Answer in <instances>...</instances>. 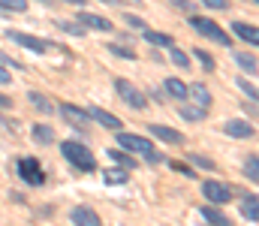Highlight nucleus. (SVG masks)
I'll return each mask as SVG.
<instances>
[{
	"label": "nucleus",
	"instance_id": "22",
	"mask_svg": "<svg viewBox=\"0 0 259 226\" xmlns=\"http://www.w3.org/2000/svg\"><path fill=\"white\" fill-rule=\"evenodd\" d=\"M109 157H112V160H115V163H118V166H124V169H127V172H133V169H136V160H133V157H130V154H124V151L112 148V151H109Z\"/></svg>",
	"mask_w": 259,
	"mask_h": 226
},
{
	"label": "nucleus",
	"instance_id": "43",
	"mask_svg": "<svg viewBox=\"0 0 259 226\" xmlns=\"http://www.w3.org/2000/svg\"><path fill=\"white\" fill-rule=\"evenodd\" d=\"M250 3H259V0H250Z\"/></svg>",
	"mask_w": 259,
	"mask_h": 226
},
{
	"label": "nucleus",
	"instance_id": "24",
	"mask_svg": "<svg viewBox=\"0 0 259 226\" xmlns=\"http://www.w3.org/2000/svg\"><path fill=\"white\" fill-rule=\"evenodd\" d=\"M235 61H238V67H241V70H247L250 75L256 73V58H253V55L241 52V55H235Z\"/></svg>",
	"mask_w": 259,
	"mask_h": 226
},
{
	"label": "nucleus",
	"instance_id": "42",
	"mask_svg": "<svg viewBox=\"0 0 259 226\" xmlns=\"http://www.w3.org/2000/svg\"><path fill=\"white\" fill-rule=\"evenodd\" d=\"M106 3H118V0H106Z\"/></svg>",
	"mask_w": 259,
	"mask_h": 226
},
{
	"label": "nucleus",
	"instance_id": "16",
	"mask_svg": "<svg viewBox=\"0 0 259 226\" xmlns=\"http://www.w3.org/2000/svg\"><path fill=\"white\" fill-rule=\"evenodd\" d=\"M27 100H30V103H33V109H36V112H42V115H52V112H55L52 100H49V97H42L39 91H30V94H27Z\"/></svg>",
	"mask_w": 259,
	"mask_h": 226
},
{
	"label": "nucleus",
	"instance_id": "9",
	"mask_svg": "<svg viewBox=\"0 0 259 226\" xmlns=\"http://www.w3.org/2000/svg\"><path fill=\"white\" fill-rule=\"evenodd\" d=\"M148 130H151L157 139L169 142V145H184V133H178V130H172V127H163V124H148Z\"/></svg>",
	"mask_w": 259,
	"mask_h": 226
},
{
	"label": "nucleus",
	"instance_id": "31",
	"mask_svg": "<svg viewBox=\"0 0 259 226\" xmlns=\"http://www.w3.org/2000/svg\"><path fill=\"white\" fill-rule=\"evenodd\" d=\"M238 87H241V91H244V94L250 97V103H256V87H253V84H250L247 78H238Z\"/></svg>",
	"mask_w": 259,
	"mask_h": 226
},
{
	"label": "nucleus",
	"instance_id": "28",
	"mask_svg": "<svg viewBox=\"0 0 259 226\" xmlns=\"http://www.w3.org/2000/svg\"><path fill=\"white\" fill-rule=\"evenodd\" d=\"M193 55H196V61H199V64H202V67H205L208 73L214 70V58H211L208 52H202V49H193Z\"/></svg>",
	"mask_w": 259,
	"mask_h": 226
},
{
	"label": "nucleus",
	"instance_id": "29",
	"mask_svg": "<svg viewBox=\"0 0 259 226\" xmlns=\"http://www.w3.org/2000/svg\"><path fill=\"white\" fill-rule=\"evenodd\" d=\"M109 55H115V58H127V61H133V58H136L130 46H109Z\"/></svg>",
	"mask_w": 259,
	"mask_h": 226
},
{
	"label": "nucleus",
	"instance_id": "18",
	"mask_svg": "<svg viewBox=\"0 0 259 226\" xmlns=\"http://www.w3.org/2000/svg\"><path fill=\"white\" fill-rule=\"evenodd\" d=\"M187 97H193L202 109H208V106H211V91H208L205 84H193V87H187Z\"/></svg>",
	"mask_w": 259,
	"mask_h": 226
},
{
	"label": "nucleus",
	"instance_id": "41",
	"mask_svg": "<svg viewBox=\"0 0 259 226\" xmlns=\"http://www.w3.org/2000/svg\"><path fill=\"white\" fill-rule=\"evenodd\" d=\"M0 127H6V121H3V115H0Z\"/></svg>",
	"mask_w": 259,
	"mask_h": 226
},
{
	"label": "nucleus",
	"instance_id": "32",
	"mask_svg": "<svg viewBox=\"0 0 259 226\" xmlns=\"http://www.w3.org/2000/svg\"><path fill=\"white\" fill-rule=\"evenodd\" d=\"M172 169H175V172H181V175H187V178H196V172L187 166V163H175V160H172Z\"/></svg>",
	"mask_w": 259,
	"mask_h": 226
},
{
	"label": "nucleus",
	"instance_id": "4",
	"mask_svg": "<svg viewBox=\"0 0 259 226\" xmlns=\"http://www.w3.org/2000/svg\"><path fill=\"white\" fill-rule=\"evenodd\" d=\"M115 87H118L121 100L127 103L130 109H145V106H148V97H145L133 81H127V78H115Z\"/></svg>",
	"mask_w": 259,
	"mask_h": 226
},
{
	"label": "nucleus",
	"instance_id": "7",
	"mask_svg": "<svg viewBox=\"0 0 259 226\" xmlns=\"http://www.w3.org/2000/svg\"><path fill=\"white\" fill-rule=\"evenodd\" d=\"M9 39H15L18 46L30 49L33 55H46V49H49V42H42V39H36V36H30V33H18V30H9Z\"/></svg>",
	"mask_w": 259,
	"mask_h": 226
},
{
	"label": "nucleus",
	"instance_id": "12",
	"mask_svg": "<svg viewBox=\"0 0 259 226\" xmlns=\"http://www.w3.org/2000/svg\"><path fill=\"white\" fill-rule=\"evenodd\" d=\"M69 220L78 226H100V217H97V211L94 208H72V214H69Z\"/></svg>",
	"mask_w": 259,
	"mask_h": 226
},
{
	"label": "nucleus",
	"instance_id": "40",
	"mask_svg": "<svg viewBox=\"0 0 259 226\" xmlns=\"http://www.w3.org/2000/svg\"><path fill=\"white\" fill-rule=\"evenodd\" d=\"M66 3H75V6H84V0H66Z\"/></svg>",
	"mask_w": 259,
	"mask_h": 226
},
{
	"label": "nucleus",
	"instance_id": "1",
	"mask_svg": "<svg viewBox=\"0 0 259 226\" xmlns=\"http://www.w3.org/2000/svg\"><path fill=\"white\" fill-rule=\"evenodd\" d=\"M61 154H64V157L72 163V166H75V169H81V172H94V169H97L94 154L84 148L81 142H75V139H66V142H61Z\"/></svg>",
	"mask_w": 259,
	"mask_h": 226
},
{
	"label": "nucleus",
	"instance_id": "6",
	"mask_svg": "<svg viewBox=\"0 0 259 226\" xmlns=\"http://www.w3.org/2000/svg\"><path fill=\"white\" fill-rule=\"evenodd\" d=\"M118 145L127 148V151H139V154H145V151L154 148L148 139H142V136H136V133H124V130H118Z\"/></svg>",
	"mask_w": 259,
	"mask_h": 226
},
{
	"label": "nucleus",
	"instance_id": "5",
	"mask_svg": "<svg viewBox=\"0 0 259 226\" xmlns=\"http://www.w3.org/2000/svg\"><path fill=\"white\" fill-rule=\"evenodd\" d=\"M202 196H205L211 205H226V202H229V187H223L220 181H205V184H202Z\"/></svg>",
	"mask_w": 259,
	"mask_h": 226
},
{
	"label": "nucleus",
	"instance_id": "10",
	"mask_svg": "<svg viewBox=\"0 0 259 226\" xmlns=\"http://www.w3.org/2000/svg\"><path fill=\"white\" fill-rule=\"evenodd\" d=\"M223 133L232 136V139H250L256 130H253L247 121H226V124H223Z\"/></svg>",
	"mask_w": 259,
	"mask_h": 226
},
{
	"label": "nucleus",
	"instance_id": "14",
	"mask_svg": "<svg viewBox=\"0 0 259 226\" xmlns=\"http://www.w3.org/2000/svg\"><path fill=\"white\" fill-rule=\"evenodd\" d=\"M232 30H235V36H238V39H244V42H250V46H256V42H259V33H256V27H253V24L235 21V24H232Z\"/></svg>",
	"mask_w": 259,
	"mask_h": 226
},
{
	"label": "nucleus",
	"instance_id": "33",
	"mask_svg": "<svg viewBox=\"0 0 259 226\" xmlns=\"http://www.w3.org/2000/svg\"><path fill=\"white\" fill-rule=\"evenodd\" d=\"M61 27H64L66 33H72V36H81V33H84V30H81V24H69V21H64Z\"/></svg>",
	"mask_w": 259,
	"mask_h": 226
},
{
	"label": "nucleus",
	"instance_id": "38",
	"mask_svg": "<svg viewBox=\"0 0 259 226\" xmlns=\"http://www.w3.org/2000/svg\"><path fill=\"white\" fill-rule=\"evenodd\" d=\"M9 106H12V100H9V97H3V94H0V109H9Z\"/></svg>",
	"mask_w": 259,
	"mask_h": 226
},
{
	"label": "nucleus",
	"instance_id": "17",
	"mask_svg": "<svg viewBox=\"0 0 259 226\" xmlns=\"http://www.w3.org/2000/svg\"><path fill=\"white\" fill-rule=\"evenodd\" d=\"M241 214L247 217V223H256L259 220V196H247L241 202Z\"/></svg>",
	"mask_w": 259,
	"mask_h": 226
},
{
	"label": "nucleus",
	"instance_id": "21",
	"mask_svg": "<svg viewBox=\"0 0 259 226\" xmlns=\"http://www.w3.org/2000/svg\"><path fill=\"white\" fill-rule=\"evenodd\" d=\"M33 136H36V142L49 145V142H55V127H49V124H36V127H33Z\"/></svg>",
	"mask_w": 259,
	"mask_h": 226
},
{
	"label": "nucleus",
	"instance_id": "15",
	"mask_svg": "<svg viewBox=\"0 0 259 226\" xmlns=\"http://www.w3.org/2000/svg\"><path fill=\"white\" fill-rule=\"evenodd\" d=\"M142 39H145L148 46H175V39H172L169 33H157V30H151V27L142 30Z\"/></svg>",
	"mask_w": 259,
	"mask_h": 226
},
{
	"label": "nucleus",
	"instance_id": "2",
	"mask_svg": "<svg viewBox=\"0 0 259 226\" xmlns=\"http://www.w3.org/2000/svg\"><path fill=\"white\" fill-rule=\"evenodd\" d=\"M190 24H193V30H199L202 36H208V39H214V42H220V46H229V42H232V36H229V33H223V27H220V24H214L211 18L193 15V18H190Z\"/></svg>",
	"mask_w": 259,
	"mask_h": 226
},
{
	"label": "nucleus",
	"instance_id": "30",
	"mask_svg": "<svg viewBox=\"0 0 259 226\" xmlns=\"http://www.w3.org/2000/svg\"><path fill=\"white\" fill-rule=\"evenodd\" d=\"M172 61H175V64H178L181 70H187V67H190V58H187V55H184L181 49H172Z\"/></svg>",
	"mask_w": 259,
	"mask_h": 226
},
{
	"label": "nucleus",
	"instance_id": "20",
	"mask_svg": "<svg viewBox=\"0 0 259 226\" xmlns=\"http://www.w3.org/2000/svg\"><path fill=\"white\" fill-rule=\"evenodd\" d=\"M199 214H202L208 223H214V226H226V223H229V220L223 217V211H217L214 205H202V208H199Z\"/></svg>",
	"mask_w": 259,
	"mask_h": 226
},
{
	"label": "nucleus",
	"instance_id": "35",
	"mask_svg": "<svg viewBox=\"0 0 259 226\" xmlns=\"http://www.w3.org/2000/svg\"><path fill=\"white\" fill-rule=\"evenodd\" d=\"M190 160H193V163H199V166H202V169H214V163H211V160H208V157H199V154H193V157H190Z\"/></svg>",
	"mask_w": 259,
	"mask_h": 226
},
{
	"label": "nucleus",
	"instance_id": "36",
	"mask_svg": "<svg viewBox=\"0 0 259 226\" xmlns=\"http://www.w3.org/2000/svg\"><path fill=\"white\" fill-rule=\"evenodd\" d=\"M127 24L139 27V30H145V21H142V18H136V15H127Z\"/></svg>",
	"mask_w": 259,
	"mask_h": 226
},
{
	"label": "nucleus",
	"instance_id": "19",
	"mask_svg": "<svg viewBox=\"0 0 259 226\" xmlns=\"http://www.w3.org/2000/svg\"><path fill=\"white\" fill-rule=\"evenodd\" d=\"M166 91H169V97H175L178 103L187 100V84H184L181 78H166Z\"/></svg>",
	"mask_w": 259,
	"mask_h": 226
},
{
	"label": "nucleus",
	"instance_id": "39",
	"mask_svg": "<svg viewBox=\"0 0 259 226\" xmlns=\"http://www.w3.org/2000/svg\"><path fill=\"white\" fill-rule=\"evenodd\" d=\"M175 6H178V9H193V6H190L187 0H175Z\"/></svg>",
	"mask_w": 259,
	"mask_h": 226
},
{
	"label": "nucleus",
	"instance_id": "11",
	"mask_svg": "<svg viewBox=\"0 0 259 226\" xmlns=\"http://www.w3.org/2000/svg\"><path fill=\"white\" fill-rule=\"evenodd\" d=\"M61 115H64L72 127H88V121H91V115L81 112V109H75L72 103H64V106H61Z\"/></svg>",
	"mask_w": 259,
	"mask_h": 226
},
{
	"label": "nucleus",
	"instance_id": "34",
	"mask_svg": "<svg viewBox=\"0 0 259 226\" xmlns=\"http://www.w3.org/2000/svg\"><path fill=\"white\" fill-rule=\"evenodd\" d=\"M202 3H205L208 9H229V3H226V0H202Z\"/></svg>",
	"mask_w": 259,
	"mask_h": 226
},
{
	"label": "nucleus",
	"instance_id": "25",
	"mask_svg": "<svg viewBox=\"0 0 259 226\" xmlns=\"http://www.w3.org/2000/svg\"><path fill=\"white\" fill-rule=\"evenodd\" d=\"M244 175H247L250 181H259V157L256 154L247 157V163H244Z\"/></svg>",
	"mask_w": 259,
	"mask_h": 226
},
{
	"label": "nucleus",
	"instance_id": "37",
	"mask_svg": "<svg viewBox=\"0 0 259 226\" xmlns=\"http://www.w3.org/2000/svg\"><path fill=\"white\" fill-rule=\"evenodd\" d=\"M9 81H12L9 70H6V67H0V84H9Z\"/></svg>",
	"mask_w": 259,
	"mask_h": 226
},
{
	"label": "nucleus",
	"instance_id": "23",
	"mask_svg": "<svg viewBox=\"0 0 259 226\" xmlns=\"http://www.w3.org/2000/svg\"><path fill=\"white\" fill-rule=\"evenodd\" d=\"M103 178H106V181H109V184H127V169H124V166H121V169H106V172H103Z\"/></svg>",
	"mask_w": 259,
	"mask_h": 226
},
{
	"label": "nucleus",
	"instance_id": "27",
	"mask_svg": "<svg viewBox=\"0 0 259 226\" xmlns=\"http://www.w3.org/2000/svg\"><path fill=\"white\" fill-rule=\"evenodd\" d=\"M0 9H9V12H24V9H27V0H0Z\"/></svg>",
	"mask_w": 259,
	"mask_h": 226
},
{
	"label": "nucleus",
	"instance_id": "8",
	"mask_svg": "<svg viewBox=\"0 0 259 226\" xmlns=\"http://www.w3.org/2000/svg\"><path fill=\"white\" fill-rule=\"evenodd\" d=\"M88 115H91V118H94L97 124H103L106 130H115V133L121 130V121H118V118H115L112 112H106V109H100V106H91V109H88Z\"/></svg>",
	"mask_w": 259,
	"mask_h": 226
},
{
	"label": "nucleus",
	"instance_id": "26",
	"mask_svg": "<svg viewBox=\"0 0 259 226\" xmlns=\"http://www.w3.org/2000/svg\"><path fill=\"white\" fill-rule=\"evenodd\" d=\"M181 115H184V118H187V121H202V118H205V109H202V106H181Z\"/></svg>",
	"mask_w": 259,
	"mask_h": 226
},
{
	"label": "nucleus",
	"instance_id": "3",
	"mask_svg": "<svg viewBox=\"0 0 259 226\" xmlns=\"http://www.w3.org/2000/svg\"><path fill=\"white\" fill-rule=\"evenodd\" d=\"M18 175H21V181H27L30 187L46 184V172H42V166H39L36 157H24V160H18Z\"/></svg>",
	"mask_w": 259,
	"mask_h": 226
},
{
	"label": "nucleus",
	"instance_id": "13",
	"mask_svg": "<svg viewBox=\"0 0 259 226\" xmlns=\"http://www.w3.org/2000/svg\"><path fill=\"white\" fill-rule=\"evenodd\" d=\"M78 24L81 27H94V30H112V21L103 15H91V12H78Z\"/></svg>",
	"mask_w": 259,
	"mask_h": 226
}]
</instances>
